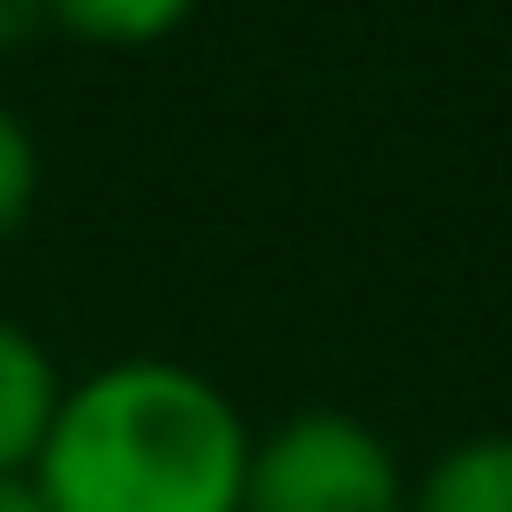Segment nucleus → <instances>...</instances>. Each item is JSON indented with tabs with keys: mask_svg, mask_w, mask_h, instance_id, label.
<instances>
[{
	"mask_svg": "<svg viewBox=\"0 0 512 512\" xmlns=\"http://www.w3.org/2000/svg\"><path fill=\"white\" fill-rule=\"evenodd\" d=\"M248 440L216 376L144 352L64 384L32 488L48 512H240Z\"/></svg>",
	"mask_w": 512,
	"mask_h": 512,
	"instance_id": "nucleus-1",
	"label": "nucleus"
},
{
	"mask_svg": "<svg viewBox=\"0 0 512 512\" xmlns=\"http://www.w3.org/2000/svg\"><path fill=\"white\" fill-rule=\"evenodd\" d=\"M240 512H408V472L376 424L304 408L248 440Z\"/></svg>",
	"mask_w": 512,
	"mask_h": 512,
	"instance_id": "nucleus-2",
	"label": "nucleus"
},
{
	"mask_svg": "<svg viewBox=\"0 0 512 512\" xmlns=\"http://www.w3.org/2000/svg\"><path fill=\"white\" fill-rule=\"evenodd\" d=\"M64 408V376L48 344L16 320H0V472H32Z\"/></svg>",
	"mask_w": 512,
	"mask_h": 512,
	"instance_id": "nucleus-3",
	"label": "nucleus"
},
{
	"mask_svg": "<svg viewBox=\"0 0 512 512\" xmlns=\"http://www.w3.org/2000/svg\"><path fill=\"white\" fill-rule=\"evenodd\" d=\"M408 512H512V432L448 440L408 488Z\"/></svg>",
	"mask_w": 512,
	"mask_h": 512,
	"instance_id": "nucleus-4",
	"label": "nucleus"
},
{
	"mask_svg": "<svg viewBox=\"0 0 512 512\" xmlns=\"http://www.w3.org/2000/svg\"><path fill=\"white\" fill-rule=\"evenodd\" d=\"M200 0H48V16L88 48H152L168 40Z\"/></svg>",
	"mask_w": 512,
	"mask_h": 512,
	"instance_id": "nucleus-5",
	"label": "nucleus"
},
{
	"mask_svg": "<svg viewBox=\"0 0 512 512\" xmlns=\"http://www.w3.org/2000/svg\"><path fill=\"white\" fill-rule=\"evenodd\" d=\"M32 192H40V152H32V128L0 104V240L32 216Z\"/></svg>",
	"mask_w": 512,
	"mask_h": 512,
	"instance_id": "nucleus-6",
	"label": "nucleus"
},
{
	"mask_svg": "<svg viewBox=\"0 0 512 512\" xmlns=\"http://www.w3.org/2000/svg\"><path fill=\"white\" fill-rule=\"evenodd\" d=\"M0 512H48L40 488H32V472H0Z\"/></svg>",
	"mask_w": 512,
	"mask_h": 512,
	"instance_id": "nucleus-7",
	"label": "nucleus"
}]
</instances>
